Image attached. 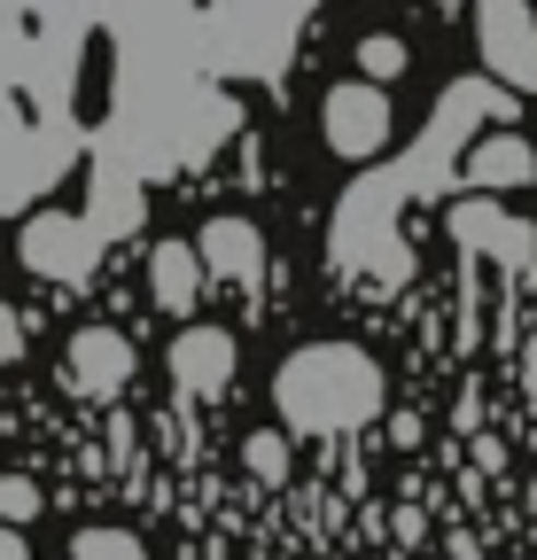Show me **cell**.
<instances>
[{
  "label": "cell",
  "instance_id": "5bb4252c",
  "mask_svg": "<svg viewBox=\"0 0 537 560\" xmlns=\"http://www.w3.org/2000/svg\"><path fill=\"white\" fill-rule=\"evenodd\" d=\"M32 514H39V482H32V475H0V522L24 529Z\"/></svg>",
  "mask_w": 537,
  "mask_h": 560
},
{
  "label": "cell",
  "instance_id": "6da1fadb",
  "mask_svg": "<svg viewBox=\"0 0 537 560\" xmlns=\"http://www.w3.org/2000/svg\"><path fill=\"white\" fill-rule=\"evenodd\" d=\"M273 405L296 436H343L382 412V366L359 342H304L273 374Z\"/></svg>",
  "mask_w": 537,
  "mask_h": 560
},
{
  "label": "cell",
  "instance_id": "5b68a950",
  "mask_svg": "<svg viewBox=\"0 0 537 560\" xmlns=\"http://www.w3.org/2000/svg\"><path fill=\"white\" fill-rule=\"evenodd\" d=\"M62 374H71V389L79 397H117L125 382H132V342L117 335V327H79L71 335V359H62Z\"/></svg>",
  "mask_w": 537,
  "mask_h": 560
},
{
  "label": "cell",
  "instance_id": "9c48e42d",
  "mask_svg": "<svg viewBox=\"0 0 537 560\" xmlns=\"http://www.w3.org/2000/svg\"><path fill=\"white\" fill-rule=\"evenodd\" d=\"M529 179H537V149H529V140H514V132H491V140L467 149V187L499 195V187H529Z\"/></svg>",
  "mask_w": 537,
  "mask_h": 560
},
{
  "label": "cell",
  "instance_id": "9a60e30c",
  "mask_svg": "<svg viewBox=\"0 0 537 560\" xmlns=\"http://www.w3.org/2000/svg\"><path fill=\"white\" fill-rule=\"evenodd\" d=\"M389 537H397V545H421V537H429V522H421V506H397V522H389Z\"/></svg>",
  "mask_w": 537,
  "mask_h": 560
},
{
  "label": "cell",
  "instance_id": "ba28073f",
  "mask_svg": "<svg viewBox=\"0 0 537 560\" xmlns=\"http://www.w3.org/2000/svg\"><path fill=\"white\" fill-rule=\"evenodd\" d=\"M203 249L195 242H156V257H149V296H156V312H195V296H203Z\"/></svg>",
  "mask_w": 537,
  "mask_h": 560
},
{
  "label": "cell",
  "instance_id": "3957f363",
  "mask_svg": "<svg viewBox=\"0 0 537 560\" xmlns=\"http://www.w3.org/2000/svg\"><path fill=\"white\" fill-rule=\"evenodd\" d=\"M319 125H327V149L359 164V156H374L382 140H389V94H382L374 79H351V86H335V94H327Z\"/></svg>",
  "mask_w": 537,
  "mask_h": 560
},
{
  "label": "cell",
  "instance_id": "8fae6325",
  "mask_svg": "<svg viewBox=\"0 0 537 560\" xmlns=\"http://www.w3.org/2000/svg\"><path fill=\"white\" fill-rule=\"evenodd\" d=\"M242 467H249L265 490H281V482H289V436H273V429H265V436H242Z\"/></svg>",
  "mask_w": 537,
  "mask_h": 560
},
{
  "label": "cell",
  "instance_id": "30bf717a",
  "mask_svg": "<svg viewBox=\"0 0 537 560\" xmlns=\"http://www.w3.org/2000/svg\"><path fill=\"white\" fill-rule=\"evenodd\" d=\"M71 249H79L71 219H32V226H24V265H32V272H55V265H71Z\"/></svg>",
  "mask_w": 537,
  "mask_h": 560
},
{
  "label": "cell",
  "instance_id": "52a82bcc",
  "mask_svg": "<svg viewBox=\"0 0 537 560\" xmlns=\"http://www.w3.org/2000/svg\"><path fill=\"white\" fill-rule=\"evenodd\" d=\"M452 234H459L467 249L506 257V265H529V249H537V234H529L522 219H506V210H491V202H459V210H452Z\"/></svg>",
  "mask_w": 537,
  "mask_h": 560
},
{
  "label": "cell",
  "instance_id": "7c38bea8",
  "mask_svg": "<svg viewBox=\"0 0 537 560\" xmlns=\"http://www.w3.org/2000/svg\"><path fill=\"white\" fill-rule=\"evenodd\" d=\"M71 560H149V545L132 529H79L71 537Z\"/></svg>",
  "mask_w": 537,
  "mask_h": 560
},
{
  "label": "cell",
  "instance_id": "4fadbf2b",
  "mask_svg": "<svg viewBox=\"0 0 537 560\" xmlns=\"http://www.w3.org/2000/svg\"><path fill=\"white\" fill-rule=\"evenodd\" d=\"M397 70H406V39H389V32H374V39H359V79H374V86H389Z\"/></svg>",
  "mask_w": 537,
  "mask_h": 560
},
{
  "label": "cell",
  "instance_id": "2e32d148",
  "mask_svg": "<svg viewBox=\"0 0 537 560\" xmlns=\"http://www.w3.org/2000/svg\"><path fill=\"white\" fill-rule=\"evenodd\" d=\"M0 560H32V552H24V537H16V522H0Z\"/></svg>",
  "mask_w": 537,
  "mask_h": 560
},
{
  "label": "cell",
  "instance_id": "277c9868",
  "mask_svg": "<svg viewBox=\"0 0 537 560\" xmlns=\"http://www.w3.org/2000/svg\"><path fill=\"white\" fill-rule=\"evenodd\" d=\"M172 382L187 397H226L234 389V335L226 327H179L172 335Z\"/></svg>",
  "mask_w": 537,
  "mask_h": 560
},
{
  "label": "cell",
  "instance_id": "8992f818",
  "mask_svg": "<svg viewBox=\"0 0 537 560\" xmlns=\"http://www.w3.org/2000/svg\"><path fill=\"white\" fill-rule=\"evenodd\" d=\"M195 249H203L211 280H234V289H257L265 280V234L249 219H211L203 234H195Z\"/></svg>",
  "mask_w": 537,
  "mask_h": 560
},
{
  "label": "cell",
  "instance_id": "7a4b0ae2",
  "mask_svg": "<svg viewBox=\"0 0 537 560\" xmlns=\"http://www.w3.org/2000/svg\"><path fill=\"white\" fill-rule=\"evenodd\" d=\"M476 39H483L491 79H506L514 94H537V16H529V0H483Z\"/></svg>",
  "mask_w": 537,
  "mask_h": 560
}]
</instances>
